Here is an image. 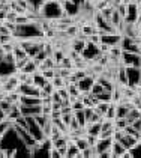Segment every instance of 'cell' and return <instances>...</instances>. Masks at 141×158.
<instances>
[{
    "mask_svg": "<svg viewBox=\"0 0 141 158\" xmlns=\"http://www.w3.org/2000/svg\"><path fill=\"white\" fill-rule=\"evenodd\" d=\"M69 2H72V3H74V5H77V6H80V8H84V5H86V2H87V0H69Z\"/></svg>",
    "mask_w": 141,
    "mask_h": 158,
    "instance_id": "obj_33",
    "label": "cell"
},
{
    "mask_svg": "<svg viewBox=\"0 0 141 158\" xmlns=\"http://www.w3.org/2000/svg\"><path fill=\"white\" fill-rule=\"evenodd\" d=\"M131 125H132V127H134V128H135L137 131H140V133H141V118H138V119H135V121L132 122Z\"/></svg>",
    "mask_w": 141,
    "mask_h": 158,
    "instance_id": "obj_32",
    "label": "cell"
},
{
    "mask_svg": "<svg viewBox=\"0 0 141 158\" xmlns=\"http://www.w3.org/2000/svg\"><path fill=\"white\" fill-rule=\"evenodd\" d=\"M74 142H75V145H77V148H78V149H80V151H84V149H86V148H89V142H87V139H86V134H84V135H83V137H78V139H75V140H74Z\"/></svg>",
    "mask_w": 141,
    "mask_h": 158,
    "instance_id": "obj_19",
    "label": "cell"
},
{
    "mask_svg": "<svg viewBox=\"0 0 141 158\" xmlns=\"http://www.w3.org/2000/svg\"><path fill=\"white\" fill-rule=\"evenodd\" d=\"M129 123L126 121V118H116L114 119V130H125L126 127H128Z\"/></svg>",
    "mask_w": 141,
    "mask_h": 158,
    "instance_id": "obj_21",
    "label": "cell"
},
{
    "mask_svg": "<svg viewBox=\"0 0 141 158\" xmlns=\"http://www.w3.org/2000/svg\"><path fill=\"white\" fill-rule=\"evenodd\" d=\"M122 145L125 146L126 149H129V151H132V149H135L137 146L140 145V140L137 139V137H134V135H131V134H123V137L119 140Z\"/></svg>",
    "mask_w": 141,
    "mask_h": 158,
    "instance_id": "obj_8",
    "label": "cell"
},
{
    "mask_svg": "<svg viewBox=\"0 0 141 158\" xmlns=\"http://www.w3.org/2000/svg\"><path fill=\"white\" fill-rule=\"evenodd\" d=\"M48 157H50V158H62V155H60L59 149L53 146V148H51V149L48 151Z\"/></svg>",
    "mask_w": 141,
    "mask_h": 158,
    "instance_id": "obj_28",
    "label": "cell"
},
{
    "mask_svg": "<svg viewBox=\"0 0 141 158\" xmlns=\"http://www.w3.org/2000/svg\"><path fill=\"white\" fill-rule=\"evenodd\" d=\"M86 41H87V42H92V44H96V45H99V44H101V35H98V33L89 35Z\"/></svg>",
    "mask_w": 141,
    "mask_h": 158,
    "instance_id": "obj_26",
    "label": "cell"
},
{
    "mask_svg": "<svg viewBox=\"0 0 141 158\" xmlns=\"http://www.w3.org/2000/svg\"><path fill=\"white\" fill-rule=\"evenodd\" d=\"M42 90H44L45 94H48V95H51V94H53V92L56 90V87L53 86V83H51V81H48L47 85H45L44 87H42Z\"/></svg>",
    "mask_w": 141,
    "mask_h": 158,
    "instance_id": "obj_30",
    "label": "cell"
},
{
    "mask_svg": "<svg viewBox=\"0 0 141 158\" xmlns=\"http://www.w3.org/2000/svg\"><path fill=\"white\" fill-rule=\"evenodd\" d=\"M105 89H104V86L101 85V83H98V81H95V85L92 86V90H90V94L92 95H99V94H102Z\"/></svg>",
    "mask_w": 141,
    "mask_h": 158,
    "instance_id": "obj_24",
    "label": "cell"
},
{
    "mask_svg": "<svg viewBox=\"0 0 141 158\" xmlns=\"http://www.w3.org/2000/svg\"><path fill=\"white\" fill-rule=\"evenodd\" d=\"M51 83H53V86H54L56 89L66 87V80H65V78H62V77H59V75H56V77L51 80Z\"/></svg>",
    "mask_w": 141,
    "mask_h": 158,
    "instance_id": "obj_22",
    "label": "cell"
},
{
    "mask_svg": "<svg viewBox=\"0 0 141 158\" xmlns=\"http://www.w3.org/2000/svg\"><path fill=\"white\" fill-rule=\"evenodd\" d=\"M2 137H3V135H0V142H2Z\"/></svg>",
    "mask_w": 141,
    "mask_h": 158,
    "instance_id": "obj_36",
    "label": "cell"
},
{
    "mask_svg": "<svg viewBox=\"0 0 141 158\" xmlns=\"http://www.w3.org/2000/svg\"><path fill=\"white\" fill-rule=\"evenodd\" d=\"M99 101H104V102H111L113 101V92H110V90H104L102 94H99V95H96Z\"/></svg>",
    "mask_w": 141,
    "mask_h": 158,
    "instance_id": "obj_23",
    "label": "cell"
},
{
    "mask_svg": "<svg viewBox=\"0 0 141 158\" xmlns=\"http://www.w3.org/2000/svg\"><path fill=\"white\" fill-rule=\"evenodd\" d=\"M140 143H141V142H140Z\"/></svg>",
    "mask_w": 141,
    "mask_h": 158,
    "instance_id": "obj_39",
    "label": "cell"
},
{
    "mask_svg": "<svg viewBox=\"0 0 141 158\" xmlns=\"http://www.w3.org/2000/svg\"><path fill=\"white\" fill-rule=\"evenodd\" d=\"M5 119H6V113H5V111H3V109L0 107V122L5 121Z\"/></svg>",
    "mask_w": 141,
    "mask_h": 158,
    "instance_id": "obj_34",
    "label": "cell"
},
{
    "mask_svg": "<svg viewBox=\"0 0 141 158\" xmlns=\"http://www.w3.org/2000/svg\"><path fill=\"white\" fill-rule=\"evenodd\" d=\"M101 123L102 122H87L86 123V127H84V130H86V134H89V135H95V137H99V134H101Z\"/></svg>",
    "mask_w": 141,
    "mask_h": 158,
    "instance_id": "obj_11",
    "label": "cell"
},
{
    "mask_svg": "<svg viewBox=\"0 0 141 158\" xmlns=\"http://www.w3.org/2000/svg\"><path fill=\"white\" fill-rule=\"evenodd\" d=\"M15 73H17L15 63L0 59V77H9V75H14Z\"/></svg>",
    "mask_w": 141,
    "mask_h": 158,
    "instance_id": "obj_7",
    "label": "cell"
},
{
    "mask_svg": "<svg viewBox=\"0 0 141 158\" xmlns=\"http://www.w3.org/2000/svg\"><path fill=\"white\" fill-rule=\"evenodd\" d=\"M111 145H113V137H110V139H99L98 137V142H96V151H98V158L99 155L104 152V151H108V149H111Z\"/></svg>",
    "mask_w": 141,
    "mask_h": 158,
    "instance_id": "obj_9",
    "label": "cell"
},
{
    "mask_svg": "<svg viewBox=\"0 0 141 158\" xmlns=\"http://www.w3.org/2000/svg\"><path fill=\"white\" fill-rule=\"evenodd\" d=\"M125 151H126V148L122 145L120 142L117 140H113V145H111V152H113V155L116 158H122L123 157V154H125Z\"/></svg>",
    "mask_w": 141,
    "mask_h": 158,
    "instance_id": "obj_13",
    "label": "cell"
},
{
    "mask_svg": "<svg viewBox=\"0 0 141 158\" xmlns=\"http://www.w3.org/2000/svg\"><path fill=\"white\" fill-rule=\"evenodd\" d=\"M108 107H110V102H104V101H99V102H98V104L95 106L93 109H95V111H96L98 114H101V116H105Z\"/></svg>",
    "mask_w": 141,
    "mask_h": 158,
    "instance_id": "obj_16",
    "label": "cell"
},
{
    "mask_svg": "<svg viewBox=\"0 0 141 158\" xmlns=\"http://www.w3.org/2000/svg\"><path fill=\"white\" fill-rule=\"evenodd\" d=\"M74 116H75V119L80 122V125H81L83 128L86 127V123H87V119H86V114H84V109L83 110H77V111H74Z\"/></svg>",
    "mask_w": 141,
    "mask_h": 158,
    "instance_id": "obj_20",
    "label": "cell"
},
{
    "mask_svg": "<svg viewBox=\"0 0 141 158\" xmlns=\"http://www.w3.org/2000/svg\"><path fill=\"white\" fill-rule=\"evenodd\" d=\"M126 75H128V86L137 89V86H140L141 80V68L126 66Z\"/></svg>",
    "mask_w": 141,
    "mask_h": 158,
    "instance_id": "obj_5",
    "label": "cell"
},
{
    "mask_svg": "<svg viewBox=\"0 0 141 158\" xmlns=\"http://www.w3.org/2000/svg\"><path fill=\"white\" fill-rule=\"evenodd\" d=\"M95 81H96V77H93V75H86L84 78H81L77 83V86H78V89H80L81 94H90L92 86L95 85Z\"/></svg>",
    "mask_w": 141,
    "mask_h": 158,
    "instance_id": "obj_6",
    "label": "cell"
},
{
    "mask_svg": "<svg viewBox=\"0 0 141 158\" xmlns=\"http://www.w3.org/2000/svg\"><path fill=\"white\" fill-rule=\"evenodd\" d=\"M48 81H50V80H47V78L44 77L42 71H39V69H38V71L33 74V85L38 86V87H41V89H42V87L47 85Z\"/></svg>",
    "mask_w": 141,
    "mask_h": 158,
    "instance_id": "obj_14",
    "label": "cell"
},
{
    "mask_svg": "<svg viewBox=\"0 0 141 158\" xmlns=\"http://www.w3.org/2000/svg\"><path fill=\"white\" fill-rule=\"evenodd\" d=\"M39 15L44 20L51 21V20H59L60 17H63L65 11H63V6H62L60 2H57V0H47L44 3V6L41 8Z\"/></svg>",
    "mask_w": 141,
    "mask_h": 158,
    "instance_id": "obj_1",
    "label": "cell"
},
{
    "mask_svg": "<svg viewBox=\"0 0 141 158\" xmlns=\"http://www.w3.org/2000/svg\"><path fill=\"white\" fill-rule=\"evenodd\" d=\"M51 101H53V102H57V104H62V97H60V94H59L57 89L51 94Z\"/></svg>",
    "mask_w": 141,
    "mask_h": 158,
    "instance_id": "obj_31",
    "label": "cell"
},
{
    "mask_svg": "<svg viewBox=\"0 0 141 158\" xmlns=\"http://www.w3.org/2000/svg\"><path fill=\"white\" fill-rule=\"evenodd\" d=\"M20 104H23V106H41V104H42V98L21 95V101H20Z\"/></svg>",
    "mask_w": 141,
    "mask_h": 158,
    "instance_id": "obj_12",
    "label": "cell"
},
{
    "mask_svg": "<svg viewBox=\"0 0 141 158\" xmlns=\"http://www.w3.org/2000/svg\"><path fill=\"white\" fill-rule=\"evenodd\" d=\"M42 74H44V77L47 78V80H53L54 77H56V68H50V69H44L42 71Z\"/></svg>",
    "mask_w": 141,
    "mask_h": 158,
    "instance_id": "obj_25",
    "label": "cell"
},
{
    "mask_svg": "<svg viewBox=\"0 0 141 158\" xmlns=\"http://www.w3.org/2000/svg\"><path fill=\"white\" fill-rule=\"evenodd\" d=\"M20 110H21V114H24V116H36V114L42 113V104L41 106H23V104H20Z\"/></svg>",
    "mask_w": 141,
    "mask_h": 158,
    "instance_id": "obj_10",
    "label": "cell"
},
{
    "mask_svg": "<svg viewBox=\"0 0 141 158\" xmlns=\"http://www.w3.org/2000/svg\"><path fill=\"white\" fill-rule=\"evenodd\" d=\"M122 65L125 66H135V68H141V54H135V53H128L123 51L122 53Z\"/></svg>",
    "mask_w": 141,
    "mask_h": 158,
    "instance_id": "obj_4",
    "label": "cell"
},
{
    "mask_svg": "<svg viewBox=\"0 0 141 158\" xmlns=\"http://www.w3.org/2000/svg\"><path fill=\"white\" fill-rule=\"evenodd\" d=\"M12 127H14V121H11V119H5V121L0 122V135H3V134H6L9 130H11Z\"/></svg>",
    "mask_w": 141,
    "mask_h": 158,
    "instance_id": "obj_18",
    "label": "cell"
},
{
    "mask_svg": "<svg viewBox=\"0 0 141 158\" xmlns=\"http://www.w3.org/2000/svg\"><path fill=\"white\" fill-rule=\"evenodd\" d=\"M140 87H141V80H140Z\"/></svg>",
    "mask_w": 141,
    "mask_h": 158,
    "instance_id": "obj_37",
    "label": "cell"
},
{
    "mask_svg": "<svg viewBox=\"0 0 141 158\" xmlns=\"http://www.w3.org/2000/svg\"><path fill=\"white\" fill-rule=\"evenodd\" d=\"M66 157H70V158L83 157L81 151L77 148V145H75V142H74V140H69V143H68V154H66Z\"/></svg>",
    "mask_w": 141,
    "mask_h": 158,
    "instance_id": "obj_15",
    "label": "cell"
},
{
    "mask_svg": "<svg viewBox=\"0 0 141 158\" xmlns=\"http://www.w3.org/2000/svg\"><path fill=\"white\" fill-rule=\"evenodd\" d=\"M29 60H30V57H26V59H21V60L15 62V68H17V71H21L24 66L29 63Z\"/></svg>",
    "mask_w": 141,
    "mask_h": 158,
    "instance_id": "obj_27",
    "label": "cell"
},
{
    "mask_svg": "<svg viewBox=\"0 0 141 158\" xmlns=\"http://www.w3.org/2000/svg\"><path fill=\"white\" fill-rule=\"evenodd\" d=\"M0 3H2V0H0Z\"/></svg>",
    "mask_w": 141,
    "mask_h": 158,
    "instance_id": "obj_38",
    "label": "cell"
},
{
    "mask_svg": "<svg viewBox=\"0 0 141 158\" xmlns=\"http://www.w3.org/2000/svg\"><path fill=\"white\" fill-rule=\"evenodd\" d=\"M141 23V6H140V11H138V18H137V24Z\"/></svg>",
    "mask_w": 141,
    "mask_h": 158,
    "instance_id": "obj_35",
    "label": "cell"
},
{
    "mask_svg": "<svg viewBox=\"0 0 141 158\" xmlns=\"http://www.w3.org/2000/svg\"><path fill=\"white\" fill-rule=\"evenodd\" d=\"M26 119H27V123H29L27 131L32 134L38 142H42V140L45 139L44 128H42L41 125H38V123H36V121H35V118H33V116H26Z\"/></svg>",
    "mask_w": 141,
    "mask_h": 158,
    "instance_id": "obj_2",
    "label": "cell"
},
{
    "mask_svg": "<svg viewBox=\"0 0 141 158\" xmlns=\"http://www.w3.org/2000/svg\"><path fill=\"white\" fill-rule=\"evenodd\" d=\"M86 107L84 106V102H83L81 99H77L75 102H72V111H77V110H83Z\"/></svg>",
    "mask_w": 141,
    "mask_h": 158,
    "instance_id": "obj_29",
    "label": "cell"
},
{
    "mask_svg": "<svg viewBox=\"0 0 141 158\" xmlns=\"http://www.w3.org/2000/svg\"><path fill=\"white\" fill-rule=\"evenodd\" d=\"M17 92L20 95H27V97H39L41 98V92L42 89L38 86L32 85V83H20L17 86Z\"/></svg>",
    "mask_w": 141,
    "mask_h": 158,
    "instance_id": "obj_3",
    "label": "cell"
},
{
    "mask_svg": "<svg viewBox=\"0 0 141 158\" xmlns=\"http://www.w3.org/2000/svg\"><path fill=\"white\" fill-rule=\"evenodd\" d=\"M27 3H29V8H30V11L33 9L35 12L39 14L41 11V8L44 6V3H45V0H26Z\"/></svg>",
    "mask_w": 141,
    "mask_h": 158,
    "instance_id": "obj_17",
    "label": "cell"
}]
</instances>
